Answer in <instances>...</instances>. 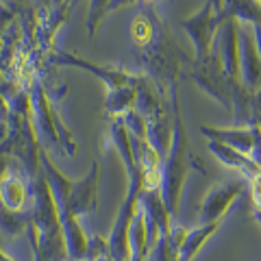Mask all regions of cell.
I'll list each match as a JSON object with an SVG mask.
<instances>
[{
  "label": "cell",
  "mask_w": 261,
  "mask_h": 261,
  "mask_svg": "<svg viewBox=\"0 0 261 261\" xmlns=\"http://www.w3.org/2000/svg\"><path fill=\"white\" fill-rule=\"evenodd\" d=\"M187 166H190V152H187V140H185V128L181 120H176L174 126V144L172 154H170L168 166L163 168V183H161V198L163 205L170 211H174L178 205V194L187 174Z\"/></svg>",
  "instance_id": "cell-1"
},
{
  "label": "cell",
  "mask_w": 261,
  "mask_h": 261,
  "mask_svg": "<svg viewBox=\"0 0 261 261\" xmlns=\"http://www.w3.org/2000/svg\"><path fill=\"white\" fill-rule=\"evenodd\" d=\"M242 190H244V181H228V183L211 187V192L205 196L202 207H200L202 224L220 222V218L231 209L233 200L242 194Z\"/></svg>",
  "instance_id": "cell-2"
},
{
  "label": "cell",
  "mask_w": 261,
  "mask_h": 261,
  "mask_svg": "<svg viewBox=\"0 0 261 261\" xmlns=\"http://www.w3.org/2000/svg\"><path fill=\"white\" fill-rule=\"evenodd\" d=\"M240 59H242V83L248 92L255 94L261 87V55L255 42V33L250 29H244L240 33Z\"/></svg>",
  "instance_id": "cell-3"
},
{
  "label": "cell",
  "mask_w": 261,
  "mask_h": 261,
  "mask_svg": "<svg viewBox=\"0 0 261 261\" xmlns=\"http://www.w3.org/2000/svg\"><path fill=\"white\" fill-rule=\"evenodd\" d=\"M209 148H211V152L216 154V159H220L228 168L238 170L244 178H252L255 174L261 172V166L255 159L248 157V154H244V152H238L235 148H228V146L220 144V142H211Z\"/></svg>",
  "instance_id": "cell-4"
},
{
  "label": "cell",
  "mask_w": 261,
  "mask_h": 261,
  "mask_svg": "<svg viewBox=\"0 0 261 261\" xmlns=\"http://www.w3.org/2000/svg\"><path fill=\"white\" fill-rule=\"evenodd\" d=\"M202 130H205V135L211 137V142H220V144L228 146V148H235L238 152H244L250 157L252 142H255L250 126H246V128H209V126H205Z\"/></svg>",
  "instance_id": "cell-5"
},
{
  "label": "cell",
  "mask_w": 261,
  "mask_h": 261,
  "mask_svg": "<svg viewBox=\"0 0 261 261\" xmlns=\"http://www.w3.org/2000/svg\"><path fill=\"white\" fill-rule=\"evenodd\" d=\"M240 20L248 27H261V3L259 0H224L222 20Z\"/></svg>",
  "instance_id": "cell-6"
},
{
  "label": "cell",
  "mask_w": 261,
  "mask_h": 261,
  "mask_svg": "<svg viewBox=\"0 0 261 261\" xmlns=\"http://www.w3.org/2000/svg\"><path fill=\"white\" fill-rule=\"evenodd\" d=\"M218 226H220V222H211V224H202V226L192 228V231L187 233L185 244L181 246V250H178V261H192L200 252V248L209 242L211 235L218 231Z\"/></svg>",
  "instance_id": "cell-7"
},
{
  "label": "cell",
  "mask_w": 261,
  "mask_h": 261,
  "mask_svg": "<svg viewBox=\"0 0 261 261\" xmlns=\"http://www.w3.org/2000/svg\"><path fill=\"white\" fill-rule=\"evenodd\" d=\"M130 37L137 46H148L154 37V24L146 15H137L130 24Z\"/></svg>",
  "instance_id": "cell-8"
},
{
  "label": "cell",
  "mask_w": 261,
  "mask_h": 261,
  "mask_svg": "<svg viewBox=\"0 0 261 261\" xmlns=\"http://www.w3.org/2000/svg\"><path fill=\"white\" fill-rule=\"evenodd\" d=\"M3 196H5V202H7V205L20 207V202H22V198H24V187H22V183H18V181H9V183L5 185Z\"/></svg>",
  "instance_id": "cell-9"
},
{
  "label": "cell",
  "mask_w": 261,
  "mask_h": 261,
  "mask_svg": "<svg viewBox=\"0 0 261 261\" xmlns=\"http://www.w3.org/2000/svg\"><path fill=\"white\" fill-rule=\"evenodd\" d=\"M250 183V202H252V214H259L261 211V172L255 174L252 178H248Z\"/></svg>",
  "instance_id": "cell-10"
},
{
  "label": "cell",
  "mask_w": 261,
  "mask_h": 261,
  "mask_svg": "<svg viewBox=\"0 0 261 261\" xmlns=\"http://www.w3.org/2000/svg\"><path fill=\"white\" fill-rule=\"evenodd\" d=\"M94 261H113V259H111V255H109L107 250H100V252L96 255V259H94Z\"/></svg>",
  "instance_id": "cell-11"
},
{
  "label": "cell",
  "mask_w": 261,
  "mask_h": 261,
  "mask_svg": "<svg viewBox=\"0 0 261 261\" xmlns=\"http://www.w3.org/2000/svg\"><path fill=\"white\" fill-rule=\"evenodd\" d=\"M259 3H261V0H259Z\"/></svg>",
  "instance_id": "cell-12"
}]
</instances>
